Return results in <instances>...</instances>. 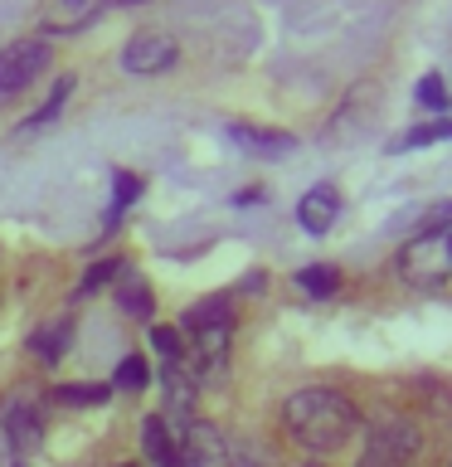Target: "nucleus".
I'll list each match as a JSON object with an SVG mask.
<instances>
[{
  "label": "nucleus",
  "mask_w": 452,
  "mask_h": 467,
  "mask_svg": "<svg viewBox=\"0 0 452 467\" xmlns=\"http://www.w3.org/2000/svg\"><path fill=\"white\" fill-rule=\"evenodd\" d=\"M146 385H151V365H146L141 356H127L112 370V389H122V394H141Z\"/></svg>",
  "instance_id": "18"
},
{
  "label": "nucleus",
  "mask_w": 452,
  "mask_h": 467,
  "mask_svg": "<svg viewBox=\"0 0 452 467\" xmlns=\"http://www.w3.org/2000/svg\"><path fill=\"white\" fill-rule=\"evenodd\" d=\"M122 467H137V462H122Z\"/></svg>",
  "instance_id": "27"
},
{
  "label": "nucleus",
  "mask_w": 452,
  "mask_h": 467,
  "mask_svg": "<svg viewBox=\"0 0 452 467\" xmlns=\"http://www.w3.org/2000/svg\"><path fill=\"white\" fill-rule=\"evenodd\" d=\"M117 273H127V263H122V258H102V263H93V268L83 273V283H78V297L98 292L102 283H117Z\"/></svg>",
  "instance_id": "21"
},
{
  "label": "nucleus",
  "mask_w": 452,
  "mask_h": 467,
  "mask_svg": "<svg viewBox=\"0 0 452 467\" xmlns=\"http://www.w3.org/2000/svg\"><path fill=\"white\" fill-rule=\"evenodd\" d=\"M49 58H54L49 39H15L10 49H0V98L29 88L44 68H49Z\"/></svg>",
  "instance_id": "7"
},
{
  "label": "nucleus",
  "mask_w": 452,
  "mask_h": 467,
  "mask_svg": "<svg viewBox=\"0 0 452 467\" xmlns=\"http://www.w3.org/2000/svg\"><path fill=\"white\" fill-rule=\"evenodd\" d=\"M418 448H423L418 423L389 419V423H375V429H370V438H365V452H360L355 467H414Z\"/></svg>",
  "instance_id": "5"
},
{
  "label": "nucleus",
  "mask_w": 452,
  "mask_h": 467,
  "mask_svg": "<svg viewBox=\"0 0 452 467\" xmlns=\"http://www.w3.org/2000/svg\"><path fill=\"white\" fill-rule=\"evenodd\" d=\"M108 5H146V0H108Z\"/></svg>",
  "instance_id": "26"
},
{
  "label": "nucleus",
  "mask_w": 452,
  "mask_h": 467,
  "mask_svg": "<svg viewBox=\"0 0 452 467\" xmlns=\"http://www.w3.org/2000/svg\"><path fill=\"white\" fill-rule=\"evenodd\" d=\"M268 200V190L262 185H248V190H239V195H233V204H239V210H248V204H262Z\"/></svg>",
  "instance_id": "24"
},
{
  "label": "nucleus",
  "mask_w": 452,
  "mask_h": 467,
  "mask_svg": "<svg viewBox=\"0 0 452 467\" xmlns=\"http://www.w3.org/2000/svg\"><path fill=\"white\" fill-rule=\"evenodd\" d=\"M306 467H321V462H306Z\"/></svg>",
  "instance_id": "28"
},
{
  "label": "nucleus",
  "mask_w": 452,
  "mask_h": 467,
  "mask_svg": "<svg viewBox=\"0 0 452 467\" xmlns=\"http://www.w3.org/2000/svg\"><path fill=\"white\" fill-rule=\"evenodd\" d=\"M0 467H15V452H10L5 438H0Z\"/></svg>",
  "instance_id": "25"
},
{
  "label": "nucleus",
  "mask_w": 452,
  "mask_h": 467,
  "mask_svg": "<svg viewBox=\"0 0 452 467\" xmlns=\"http://www.w3.org/2000/svg\"><path fill=\"white\" fill-rule=\"evenodd\" d=\"M175 458H180V467H239V448L214 423L180 419L175 423Z\"/></svg>",
  "instance_id": "4"
},
{
  "label": "nucleus",
  "mask_w": 452,
  "mask_h": 467,
  "mask_svg": "<svg viewBox=\"0 0 452 467\" xmlns=\"http://www.w3.org/2000/svg\"><path fill=\"white\" fill-rule=\"evenodd\" d=\"M335 214H341V195H335V185H312V190L297 200V224H302L306 234L335 229Z\"/></svg>",
  "instance_id": "10"
},
{
  "label": "nucleus",
  "mask_w": 452,
  "mask_h": 467,
  "mask_svg": "<svg viewBox=\"0 0 452 467\" xmlns=\"http://www.w3.org/2000/svg\"><path fill=\"white\" fill-rule=\"evenodd\" d=\"M447 234L452 229H433V234H414L399 248V277L423 292H437L452 273V254H447Z\"/></svg>",
  "instance_id": "3"
},
{
  "label": "nucleus",
  "mask_w": 452,
  "mask_h": 467,
  "mask_svg": "<svg viewBox=\"0 0 452 467\" xmlns=\"http://www.w3.org/2000/svg\"><path fill=\"white\" fill-rule=\"evenodd\" d=\"M185 331L195 336V360L204 370H219L229 356V336H233V302L229 297H204L185 312Z\"/></svg>",
  "instance_id": "2"
},
{
  "label": "nucleus",
  "mask_w": 452,
  "mask_h": 467,
  "mask_svg": "<svg viewBox=\"0 0 452 467\" xmlns=\"http://www.w3.org/2000/svg\"><path fill=\"white\" fill-rule=\"evenodd\" d=\"M282 429H287V438L297 448L326 458V452H341L350 438H355L360 414H355V404H350L341 389L306 385V389H297L282 404Z\"/></svg>",
  "instance_id": "1"
},
{
  "label": "nucleus",
  "mask_w": 452,
  "mask_h": 467,
  "mask_svg": "<svg viewBox=\"0 0 452 467\" xmlns=\"http://www.w3.org/2000/svg\"><path fill=\"white\" fill-rule=\"evenodd\" d=\"M141 200V175L137 171H112V210H108V234L122 224V214Z\"/></svg>",
  "instance_id": "16"
},
{
  "label": "nucleus",
  "mask_w": 452,
  "mask_h": 467,
  "mask_svg": "<svg viewBox=\"0 0 452 467\" xmlns=\"http://www.w3.org/2000/svg\"><path fill=\"white\" fill-rule=\"evenodd\" d=\"M141 452L156 467H180V458H175V429L160 414H146L141 419Z\"/></svg>",
  "instance_id": "12"
},
{
  "label": "nucleus",
  "mask_w": 452,
  "mask_h": 467,
  "mask_svg": "<svg viewBox=\"0 0 452 467\" xmlns=\"http://www.w3.org/2000/svg\"><path fill=\"white\" fill-rule=\"evenodd\" d=\"M54 400L64 409H98L112 400V385H98V379H73V385H54Z\"/></svg>",
  "instance_id": "15"
},
{
  "label": "nucleus",
  "mask_w": 452,
  "mask_h": 467,
  "mask_svg": "<svg viewBox=\"0 0 452 467\" xmlns=\"http://www.w3.org/2000/svg\"><path fill=\"white\" fill-rule=\"evenodd\" d=\"M229 137L239 141L243 151H253V156H268V161L287 156L292 146H297V137H292V131H272V127H243V122H233V127H229Z\"/></svg>",
  "instance_id": "11"
},
{
  "label": "nucleus",
  "mask_w": 452,
  "mask_h": 467,
  "mask_svg": "<svg viewBox=\"0 0 452 467\" xmlns=\"http://www.w3.org/2000/svg\"><path fill=\"white\" fill-rule=\"evenodd\" d=\"M151 350L160 360H185V331L180 327H151Z\"/></svg>",
  "instance_id": "20"
},
{
  "label": "nucleus",
  "mask_w": 452,
  "mask_h": 467,
  "mask_svg": "<svg viewBox=\"0 0 452 467\" xmlns=\"http://www.w3.org/2000/svg\"><path fill=\"white\" fill-rule=\"evenodd\" d=\"M175 58H180V49H175L170 35H137V39H127V49H122V68L131 78H156V73H166Z\"/></svg>",
  "instance_id": "8"
},
{
  "label": "nucleus",
  "mask_w": 452,
  "mask_h": 467,
  "mask_svg": "<svg viewBox=\"0 0 452 467\" xmlns=\"http://www.w3.org/2000/svg\"><path fill=\"white\" fill-rule=\"evenodd\" d=\"M68 98H73V73H64V78L54 83V93L39 102V112H35V117H25V127H49L54 117L64 112V102H68Z\"/></svg>",
  "instance_id": "19"
},
{
  "label": "nucleus",
  "mask_w": 452,
  "mask_h": 467,
  "mask_svg": "<svg viewBox=\"0 0 452 467\" xmlns=\"http://www.w3.org/2000/svg\"><path fill=\"white\" fill-rule=\"evenodd\" d=\"M108 0H49L44 10V35H78V29L98 25Z\"/></svg>",
  "instance_id": "9"
},
{
  "label": "nucleus",
  "mask_w": 452,
  "mask_h": 467,
  "mask_svg": "<svg viewBox=\"0 0 452 467\" xmlns=\"http://www.w3.org/2000/svg\"><path fill=\"white\" fill-rule=\"evenodd\" d=\"M0 438L10 443L15 458H25V452H35L44 443V409L35 394H10L5 409H0Z\"/></svg>",
  "instance_id": "6"
},
{
  "label": "nucleus",
  "mask_w": 452,
  "mask_h": 467,
  "mask_svg": "<svg viewBox=\"0 0 452 467\" xmlns=\"http://www.w3.org/2000/svg\"><path fill=\"white\" fill-rule=\"evenodd\" d=\"M68 341H73V317H58V321H49V327H39L29 336V350H35L44 365H58L68 356Z\"/></svg>",
  "instance_id": "14"
},
{
  "label": "nucleus",
  "mask_w": 452,
  "mask_h": 467,
  "mask_svg": "<svg viewBox=\"0 0 452 467\" xmlns=\"http://www.w3.org/2000/svg\"><path fill=\"white\" fill-rule=\"evenodd\" d=\"M117 312L131 321H151L156 312V292L141 283L137 273H117Z\"/></svg>",
  "instance_id": "13"
},
{
  "label": "nucleus",
  "mask_w": 452,
  "mask_h": 467,
  "mask_svg": "<svg viewBox=\"0 0 452 467\" xmlns=\"http://www.w3.org/2000/svg\"><path fill=\"white\" fill-rule=\"evenodd\" d=\"M418 102L428 112L443 117L447 112V88H443V73H423V83H418Z\"/></svg>",
  "instance_id": "23"
},
{
  "label": "nucleus",
  "mask_w": 452,
  "mask_h": 467,
  "mask_svg": "<svg viewBox=\"0 0 452 467\" xmlns=\"http://www.w3.org/2000/svg\"><path fill=\"white\" fill-rule=\"evenodd\" d=\"M292 277H297V287L312 292V297H331V292L341 287V273H335L331 263H306V268H297Z\"/></svg>",
  "instance_id": "17"
},
{
  "label": "nucleus",
  "mask_w": 452,
  "mask_h": 467,
  "mask_svg": "<svg viewBox=\"0 0 452 467\" xmlns=\"http://www.w3.org/2000/svg\"><path fill=\"white\" fill-rule=\"evenodd\" d=\"M447 131H452V122H447V117H437V122H428V127H414V131H408V137H399V141H394V151H408V146H428V141H443Z\"/></svg>",
  "instance_id": "22"
}]
</instances>
